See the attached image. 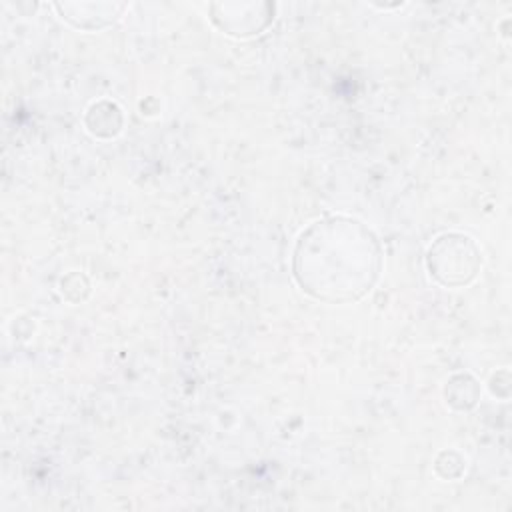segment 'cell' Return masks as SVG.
<instances>
[{"instance_id":"6da1fadb","label":"cell","mask_w":512,"mask_h":512,"mask_svg":"<svg viewBox=\"0 0 512 512\" xmlns=\"http://www.w3.org/2000/svg\"><path fill=\"white\" fill-rule=\"evenodd\" d=\"M380 270V248L368 228L350 218L312 224L294 248V278L324 302L364 296Z\"/></svg>"},{"instance_id":"7a4b0ae2","label":"cell","mask_w":512,"mask_h":512,"mask_svg":"<svg viewBox=\"0 0 512 512\" xmlns=\"http://www.w3.org/2000/svg\"><path fill=\"white\" fill-rule=\"evenodd\" d=\"M430 276L442 286L468 284L480 268V252L464 234H442L426 256Z\"/></svg>"}]
</instances>
